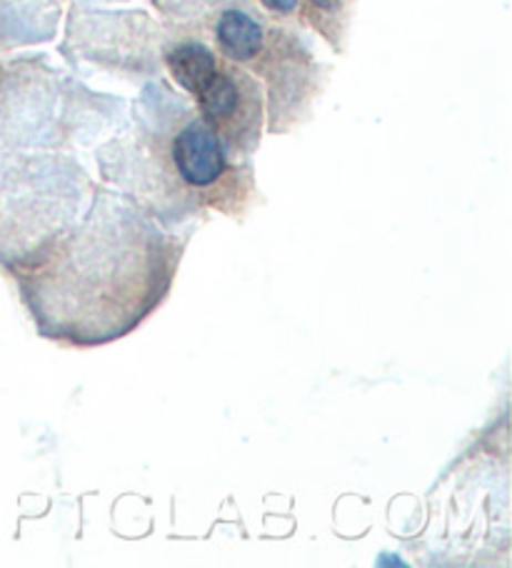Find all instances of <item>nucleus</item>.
<instances>
[{"mask_svg": "<svg viewBox=\"0 0 512 568\" xmlns=\"http://www.w3.org/2000/svg\"><path fill=\"white\" fill-rule=\"evenodd\" d=\"M215 51L250 75H260L270 93V129L288 131L315 95V61L298 36L245 6H225L211 26Z\"/></svg>", "mask_w": 512, "mask_h": 568, "instance_id": "obj_1", "label": "nucleus"}, {"mask_svg": "<svg viewBox=\"0 0 512 568\" xmlns=\"http://www.w3.org/2000/svg\"><path fill=\"white\" fill-rule=\"evenodd\" d=\"M165 63L173 81L193 95L198 115L235 159H248L260 143L265 115L258 78L193 38L167 48Z\"/></svg>", "mask_w": 512, "mask_h": 568, "instance_id": "obj_2", "label": "nucleus"}, {"mask_svg": "<svg viewBox=\"0 0 512 568\" xmlns=\"http://www.w3.org/2000/svg\"><path fill=\"white\" fill-rule=\"evenodd\" d=\"M163 199L173 211H221L243 215L250 209L253 173L235 161L201 115H185L163 139Z\"/></svg>", "mask_w": 512, "mask_h": 568, "instance_id": "obj_3", "label": "nucleus"}, {"mask_svg": "<svg viewBox=\"0 0 512 568\" xmlns=\"http://www.w3.org/2000/svg\"><path fill=\"white\" fill-rule=\"evenodd\" d=\"M58 16L55 0H0V51L51 41Z\"/></svg>", "mask_w": 512, "mask_h": 568, "instance_id": "obj_4", "label": "nucleus"}, {"mask_svg": "<svg viewBox=\"0 0 512 568\" xmlns=\"http://www.w3.org/2000/svg\"><path fill=\"white\" fill-rule=\"evenodd\" d=\"M348 8L350 0H300L298 18L340 48L348 31Z\"/></svg>", "mask_w": 512, "mask_h": 568, "instance_id": "obj_5", "label": "nucleus"}, {"mask_svg": "<svg viewBox=\"0 0 512 568\" xmlns=\"http://www.w3.org/2000/svg\"><path fill=\"white\" fill-rule=\"evenodd\" d=\"M258 3L275 18H298L300 0H258Z\"/></svg>", "mask_w": 512, "mask_h": 568, "instance_id": "obj_6", "label": "nucleus"}]
</instances>
